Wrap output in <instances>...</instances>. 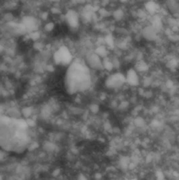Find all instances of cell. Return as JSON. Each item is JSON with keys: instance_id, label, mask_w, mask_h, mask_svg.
I'll return each mask as SVG.
<instances>
[{"instance_id": "obj_1", "label": "cell", "mask_w": 179, "mask_h": 180, "mask_svg": "<svg viewBox=\"0 0 179 180\" xmlns=\"http://www.w3.org/2000/svg\"><path fill=\"white\" fill-rule=\"evenodd\" d=\"M29 142L27 126L19 120H2V146L7 150L23 151Z\"/></svg>"}, {"instance_id": "obj_2", "label": "cell", "mask_w": 179, "mask_h": 180, "mask_svg": "<svg viewBox=\"0 0 179 180\" xmlns=\"http://www.w3.org/2000/svg\"><path fill=\"white\" fill-rule=\"evenodd\" d=\"M90 84V72L81 64H72L66 76V86L70 93L85 90Z\"/></svg>"}, {"instance_id": "obj_3", "label": "cell", "mask_w": 179, "mask_h": 180, "mask_svg": "<svg viewBox=\"0 0 179 180\" xmlns=\"http://www.w3.org/2000/svg\"><path fill=\"white\" fill-rule=\"evenodd\" d=\"M54 60L56 62V64L65 66V65H68L71 63L72 54L69 51V49L63 46L56 51V53L54 54Z\"/></svg>"}, {"instance_id": "obj_4", "label": "cell", "mask_w": 179, "mask_h": 180, "mask_svg": "<svg viewBox=\"0 0 179 180\" xmlns=\"http://www.w3.org/2000/svg\"><path fill=\"white\" fill-rule=\"evenodd\" d=\"M66 20H67V23L69 24V25H71L72 28H76L78 25V16L73 11H70L67 14Z\"/></svg>"}, {"instance_id": "obj_5", "label": "cell", "mask_w": 179, "mask_h": 180, "mask_svg": "<svg viewBox=\"0 0 179 180\" xmlns=\"http://www.w3.org/2000/svg\"><path fill=\"white\" fill-rule=\"evenodd\" d=\"M114 17L115 19H117V20H119L120 18L123 17V11L122 10H118V11H115L114 13Z\"/></svg>"}, {"instance_id": "obj_6", "label": "cell", "mask_w": 179, "mask_h": 180, "mask_svg": "<svg viewBox=\"0 0 179 180\" xmlns=\"http://www.w3.org/2000/svg\"><path fill=\"white\" fill-rule=\"evenodd\" d=\"M53 26H54V25L53 24H48V25H46V26H45V29L46 30H52V29H53Z\"/></svg>"}]
</instances>
